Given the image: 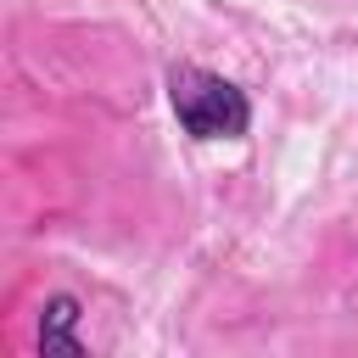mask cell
Masks as SVG:
<instances>
[{"label": "cell", "instance_id": "1", "mask_svg": "<svg viewBox=\"0 0 358 358\" xmlns=\"http://www.w3.org/2000/svg\"><path fill=\"white\" fill-rule=\"evenodd\" d=\"M168 106H173L179 129L196 140H241L252 129L246 90H235L229 78H218L207 67H173L168 73Z\"/></svg>", "mask_w": 358, "mask_h": 358}, {"label": "cell", "instance_id": "2", "mask_svg": "<svg viewBox=\"0 0 358 358\" xmlns=\"http://www.w3.org/2000/svg\"><path fill=\"white\" fill-rule=\"evenodd\" d=\"M73 324H78V296H50L45 319H39V347L45 352H84V341L73 336Z\"/></svg>", "mask_w": 358, "mask_h": 358}]
</instances>
